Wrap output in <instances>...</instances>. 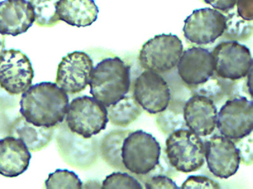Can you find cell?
Returning a JSON list of instances; mask_svg holds the SVG:
<instances>
[{
  "instance_id": "obj_10",
  "label": "cell",
  "mask_w": 253,
  "mask_h": 189,
  "mask_svg": "<svg viewBox=\"0 0 253 189\" xmlns=\"http://www.w3.org/2000/svg\"><path fill=\"white\" fill-rule=\"evenodd\" d=\"M227 28L224 15L210 8L197 9L184 20L183 32L192 43L207 45L215 42Z\"/></svg>"
},
{
  "instance_id": "obj_16",
  "label": "cell",
  "mask_w": 253,
  "mask_h": 189,
  "mask_svg": "<svg viewBox=\"0 0 253 189\" xmlns=\"http://www.w3.org/2000/svg\"><path fill=\"white\" fill-rule=\"evenodd\" d=\"M35 22L30 1L4 0L0 1V33L17 36L26 32Z\"/></svg>"
},
{
  "instance_id": "obj_1",
  "label": "cell",
  "mask_w": 253,
  "mask_h": 189,
  "mask_svg": "<svg viewBox=\"0 0 253 189\" xmlns=\"http://www.w3.org/2000/svg\"><path fill=\"white\" fill-rule=\"evenodd\" d=\"M20 113L38 127L51 128L62 123L69 106L67 94L56 83L41 82L22 94Z\"/></svg>"
},
{
  "instance_id": "obj_12",
  "label": "cell",
  "mask_w": 253,
  "mask_h": 189,
  "mask_svg": "<svg viewBox=\"0 0 253 189\" xmlns=\"http://www.w3.org/2000/svg\"><path fill=\"white\" fill-rule=\"evenodd\" d=\"M205 158L210 172L221 179H227L238 171L240 150L233 141L214 134L205 143Z\"/></svg>"
},
{
  "instance_id": "obj_20",
  "label": "cell",
  "mask_w": 253,
  "mask_h": 189,
  "mask_svg": "<svg viewBox=\"0 0 253 189\" xmlns=\"http://www.w3.org/2000/svg\"><path fill=\"white\" fill-rule=\"evenodd\" d=\"M108 119L113 125L126 126L129 125L140 114V110L134 98L126 96L116 104L107 108Z\"/></svg>"
},
{
  "instance_id": "obj_25",
  "label": "cell",
  "mask_w": 253,
  "mask_h": 189,
  "mask_svg": "<svg viewBox=\"0 0 253 189\" xmlns=\"http://www.w3.org/2000/svg\"><path fill=\"white\" fill-rule=\"evenodd\" d=\"M146 189H179L172 180L164 175H157L148 180L145 184Z\"/></svg>"
},
{
  "instance_id": "obj_13",
  "label": "cell",
  "mask_w": 253,
  "mask_h": 189,
  "mask_svg": "<svg viewBox=\"0 0 253 189\" xmlns=\"http://www.w3.org/2000/svg\"><path fill=\"white\" fill-rule=\"evenodd\" d=\"M93 62L82 51H75L62 58L58 64L56 83L67 94L84 91L89 85Z\"/></svg>"
},
{
  "instance_id": "obj_18",
  "label": "cell",
  "mask_w": 253,
  "mask_h": 189,
  "mask_svg": "<svg viewBox=\"0 0 253 189\" xmlns=\"http://www.w3.org/2000/svg\"><path fill=\"white\" fill-rule=\"evenodd\" d=\"M56 10L60 20L78 28L91 26L99 13L94 0H59Z\"/></svg>"
},
{
  "instance_id": "obj_14",
  "label": "cell",
  "mask_w": 253,
  "mask_h": 189,
  "mask_svg": "<svg viewBox=\"0 0 253 189\" xmlns=\"http://www.w3.org/2000/svg\"><path fill=\"white\" fill-rule=\"evenodd\" d=\"M178 74L189 86L198 87L213 76V58L211 52L203 47H193L182 53L177 64Z\"/></svg>"
},
{
  "instance_id": "obj_21",
  "label": "cell",
  "mask_w": 253,
  "mask_h": 189,
  "mask_svg": "<svg viewBox=\"0 0 253 189\" xmlns=\"http://www.w3.org/2000/svg\"><path fill=\"white\" fill-rule=\"evenodd\" d=\"M59 0H30L35 14L36 24L40 27L51 28L60 21L56 10Z\"/></svg>"
},
{
  "instance_id": "obj_28",
  "label": "cell",
  "mask_w": 253,
  "mask_h": 189,
  "mask_svg": "<svg viewBox=\"0 0 253 189\" xmlns=\"http://www.w3.org/2000/svg\"><path fill=\"white\" fill-rule=\"evenodd\" d=\"M4 47H5V38H4V35L0 33V55L3 53Z\"/></svg>"
},
{
  "instance_id": "obj_11",
  "label": "cell",
  "mask_w": 253,
  "mask_h": 189,
  "mask_svg": "<svg viewBox=\"0 0 253 189\" xmlns=\"http://www.w3.org/2000/svg\"><path fill=\"white\" fill-rule=\"evenodd\" d=\"M170 90L162 76L146 70L135 80L133 97L142 109L156 114L165 111L170 101Z\"/></svg>"
},
{
  "instance_id": "obj_6",
  "label": "cell",
  "mask_w": 253,
  "mask_h": 189,
  "mask_svg": "<svg viewBox=\"0 0 253 189\" xmlns=\"http://www.w3.org/2000/svg\"><path fill=\"white\" fill-rule=\"evenodd\" d=\"M183 49L182 42L177 35H156L142 46L139 56L140 64L146 70L167 73L177 66Z\"/></svg>"
},
{
  "instance_id": "obj_9",
  "label": "cell",
  "mask_w": 253,
  "mask_h": 189,
  "mask_svg": "<svg viewBox=\"0 0 253 189\" xmlns=\"http://www.w3.org/2000/svg\"><path fill=\"white\" fill-rule=\"evenodd\" d=\"M219 131L230 139H241L253 131V101L245 96L234 98L226 102L218 114Z\"/></svg>"
},
{
  "instance_id": "obj_24",
  "label": "cell",
  "mask_w": 253,
  "mask_h": 189,
  "mask_svg": "<svg viewBox=\"0 0 253 189\" xmlns=\"http://www.w3.org/2000/svg\"><path fill=\"white\" fill-rule=\"evenodd\" d=\"M182 189H220L217 182L203 175H191L182 184Z\"/></svg>"
},
{
  "instance_id": "obj_15",
  "label": "cell",
  "mask_w": 253,
  "mask_h": 189,
  "mask_svg": "<svg viewBox=\"0 0 253 189\" xmlns=\"http://www.w3.org/2000/svg\"><path fill=\"white\" fill-rule=\"evenodd\" d=\"M217 118V109L209 96L195 94L184 105V118L186 126L198 136L207 137L213 133Z\"/></svg>"
},
{
  "instance_id": "obj_17",
  "label": "cell",
  "mask_w": 253,
  "mask_h": 189,
  "mask_svg": "<svg viewBox=\"0 0 253 189\" xmlns=\"http://www.w3.org/2000/svg\"><path fill=\"white\" fill-rule=\"evenodd\" d=\"M32 155L23 141L9 136L0 139V175L19 177L28 169Z\"/></svg>"
},
{
  "instance_id": "obj_19",
  "label": "cell",
  "mask_w": 253,
  "mask_h": 189,
  "mask_svg": "<svg viewBox=\"0 0 253 189\" xmlns=\"http://www.w3.org/2000/svg\"><path fill=\"white\" fill-rule=\"evenodd\" d=\"M9 135L21 139L32 152H37L49 145L53 139V127H38L24 117L16 118L11 125Z\"/></svg>"
},
{
  "instance_id": "obj_22",
  "label": "cell",
  "mask_w": 253,
  "mask_h": 189,
  "mask_svg": "<svg viewBox=\"0 0 253 189\" xmlns=\"http://www.w3.org/2000/svg\"><path fill=\"white\" fill-rule=\"evenodd\" d=\"M45 188L47 189H81L83 182L78 175L72 171L57 169L49 174L45 181Z\"/></svg>"
},
{
  "instance_id": "obj_3",
  "label": "cell",
  "mask_w": 253,
  "mask_h": 189,
  "mask_svg": "<svg viewBox=\"0 0 253 189\" xmlns=\"http://www.w3.org/2000/svg\"><path fill=\"white\" fill-rule=\"evenodd\" d=\"M161 147L152 134L142 130L128 135L121 147L124 167L136 175H146L159 164Z\"/></svg>"
},
{
  "instance_id": "obj_23",
  "label": "cell",
  "mask_w": 253,
  "mask_h": 189,
  "mask_svg": "<svg viewBox=\"0 0 253 189\" xmlns=\"http://www.w3.org/2000/svg\"><path fill=\"white\" fill-rule=\"evenodd\" d=\"M103 189H142V186L135 178L126 173L114 172L108 175L101 186Z\"/></svg>"
},
{
  "instance_id": "obj_26",
  "label": "cell",
  "mask_w": 253,
  "mask_h": 189,
  "mask_svg": "<svg viewBox=\"0 0 253 189\" xmlns=\"http://www.w3.org/2000/svg\"><path fill=\"white\" fill-rule=\"evenodd\" d=\"M237 13L245 20L252 21L253 18V0H237Z\"/></svg>"
},
{
  "instance_id": "obj_5",
  "label": "cell",
  "mask_w": 253,
  "mask_h": 189,
  "mask_svg": "<svg viewBox=\"0 0 253 189\" xmlns=\"http://www.w3.org/2000/svg\"><path fill=\"white\" fill-rule=\"evenodd\" d=\"M166 154L171 165L180 172H196L205 164V143L191 130L173 132L166 141Z\"/></svg>"
},
{
  "instance_id": "obj_2",
  "label": "cell",
  "mask_w": 253,
  "mask_h": 189,
  "mask_svg": "<svg viewBox=\"0 0 253 189\" xmlns=\"http://www.w3.org/2000/svg\"><path fill=\"white\" fill-rule=\"evenodd\" d=\"M130 82L128 65L119 57L106 58L92 69L90 94L108 108L126 97Z\"/></svg>"
},
{
  "instance_id": "obj_4",
  "label": "cell",
  "mask_w": 253,
  "mask_h": 189,
  "mask_svg": "<svg viewBox=\"0 0 253 189\" xmlns=\"http://www.w3.org/2000/svg\"><path fill=\"white\" fill-rule=\"evenodd\" d=\"M108 121L107 108L91 96L74 98L68 108V128L84 139L91 138L105 130Z\"/></svg>"
},
{
  "instance_id": "obj_8",
  "label": "cell",
  "mask_w": 253,
  "mask_h": 189,
  "mask_svg": "<svg viewBox=\"0 0 253 189\" xmlns=\"http://www.w3.org/2000/svg\"><path fill=\"white\" fill-rule=\"evenodd\" d=\"M35 71L30 60L16 49L0 55V87L12 95L23 94L32 85Z\"/></svg>"
},
{
  "instance_id": "obj_27",
  "label": "cell",
  "mask_w": 253,
  "mask_h": 189,
  "mask_svg": "<svg viewBox=\"0 0 253 189\" xmlns=\"http://www.w3.org/2000/svg\"><path fill=\"white\" fill-rule=\"evenodd\" d=\"M205 3L216 10L227 12L236 5L237 0H204Z\"/></svg>"
},
{
  "instance_id": "obj_7",
  "label": "cell",
  "mask_w": 253,
  "mask_h": 189,
  "mask_svg": "<svg viewBox=\"0 0 253 189\" xmlns=\"http://www.w3.org/2000/svg\"><path fill=\"white\" fill-rule=\"evenodd\" d=\"M214 71L221 78L232 81L240 80L253 69V59L250 49L236 41L218 44L211 52Z\"/></svg>"
}]
</instances>
